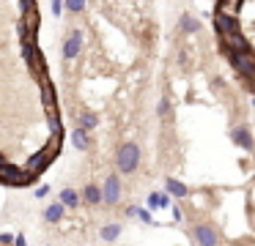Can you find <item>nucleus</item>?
I'll return each mask as SVG.
<instances>
[{"instance_id": "f03ea898", "label": "nucleus", "mask_w": 255, "mask_h": 246, "mask_svg": "<svg viewBox=\"0 0 255 246\" xmlns=\"http://www.w3.org/2000/svg\"><path fill=\"white\" fill-rule=\"evenodd\" d=\"M228 52V60H231V66L239 71L242 77H247V80H253L255 77V60L253 55H244V52H231V49H225Z\"/></svg>"}, {"instance_id": "39448f33", "label": "nucleus", "mask_w": 255, "mask_h": 246, "mask_svg": "<svg viewBox=\"0 0 255 246\" xmlns=\"http://www.w3.org/2000/svg\"><path fill=\"white\" fill-rule=\"evenodd\" d=\"M222 49H231V52H244V55H253V47H250V41L242 36V30L222 36Z\"/></svg>"}, {"instance_id": "423d86ee", "label": "nucleus", "mask_w": 255, "mask_h": 246, "mask_svg": "<svg viewBox=\"0 0 255 246\" xmlns=\"http://www.w3.org/2000/svg\"><path fill=\"white\" fill-rule=\"evenodd\" d=\"M80 49H83V33L74 27V30L66 36V41H63V60H66V63H72V60L80 55Z\"/></svg>"}, {"instance_id": "393cba45", "label": "nucleus", "mask_w": 255, "mask_h": 246, "mask_svg": "<svg viewBox=\"0 0 255 246\" xmlns=\"http://www.w3.org/2000/svg\"><path fill=\"white\" fill-rule=\"evenodd\" d=\"M0 244H14V235L11 233H0Z\"/></svg>"}, {"instance_id": "0eeeda50", "label": "nucleus", "mask_w": 255, "mask_h": 246, "mask_svg": "<svg viewBox=\"0 0 255 246\" xmlns=\"http://www.w3.org/2000/svg\"><path fill=\"white\" fill-rule=\"evenodd\" d=\"M192 235H195V241H198V246H217V230L206 222L195 224Z\"/></svg>"}, {"instance_id": "4be33fe9", "label": "nucleus", "mask_w": 255, "mask_h": 246, "mask_svg": "<svg viewBox=\"0 0 255 246\" xmlns=\"http://www.w3.org/2000/svg\"><path fill=\"white\" fill-rule=\"evenodd\" d=\"M22 3V14H30V11H36V0H19Z\"/></svg>"}, {"instance_id": "f3484780", "label": "nucleus", "mask_w": 255, "mask_h": 246, "mask_svg": "<svg viewBox=\"0 0 255 246\" xmlns=\"http://www.w3.org/2000/svg\"><path fill=\"white\" fill-rule=\"evenodd\" d=\"M96 126H99V118H96L94 112H83V115H80V129H83V131H94Z\"/></svg>"}, {"instance_id": "7ed1b4c3", "label": "nucleus", "mask_w": 255, "mask_h": 246, "mask_svg": "<svg viewBox=\"0 0 255 246\" xmlns=\"http://www.w3.org/2000/svg\"><path fill=\"white\" fill-rule=\"evenodd\" d=\"M99 194H102V202H105L107 208L116 205L118 197H121V180H118V175H107L102 189H99Z\"/></svg>"}, {"instance_id": "f8f14e48", "label": "nucleus", "mask_w": 255, "mask_h": 246, "mask_svg": "<svg viewBox=\"0 0 255 246\" xmlns=\"http://www.w3.org/2000/svg\"><path fill=\"white\" fill-rule=\"evenodd\" d=\"M121 230H124V224L121 222H110V224H102V230H99V235H102V241H116L118 235H121Z\"/></svg>"}, {"instance_id": "dca6fc26", "label": "nucleus", "mask_w": 255, "mask_h": 246, "mask_svg": "<svg viewBox=\"0 0 255 246\" xmlns=\"http://www.w3.org/2000/svg\"><path fill=\"white\" fill-rule=\"evenodd\" d=\"M170 205V197L165 191H151L148 194V208H167Z\"/></svg>"}, {"instance_id": "9b49d317", "label": "nucleus", "mask_w": 255, "mask_h": 246, "mask_svg": "<svg viewBox=\"0 0 255 246\" xmlns=\"http://www.w3.org/2000/svg\"><path fill=\"white\" fill-rule=\"evenodd\" d=\"M80 200H83L85 205H99V202H102L99 186H96V183H88V186L83 189V194H80Z\"/></svg>"}, {"instance_id": "9d476101", "label": "nucleus", "mask_w": 255, "mask_h": 246, "mask_svg": "<svg viewBox=\"0 0 255 246\" xmlns=\"http://www.w3.org/2000/svg\"><path fill=\"white\" fill-rule=\"evenodd\" d=\"M58 202H61L63 208H77V205H80V191L72 189V186H66V189H61Z\"/></svg>"}, {"instance_id": "cd10ccee", "label": "nucleus", "mask_w": 255, "mask_h": 246, "mask_svg": "<svg viewBox=\"0 0 255 246\" xmlns=\"http://www.w3.org/2000/svg\"><path fill=\"white\" fill-rule=\"evenodd\" d=\"M14 244H17V246H28V244H25V235H17V238H14Z\"/></svg>"}, {"instance_id": "a211bd4d", "label": "nucleus", "mask_w": 255, "mask_h": 246, "mask_svg": "<svg viewBox=\"0 0 255 246\" xmlns=\"http://www.w3.org/2000/svg\"><path fill=\"white\" fill-rule=\"evenodd\" d=\"M178 25H181L184 33H198L200 30V22L195 19V16H189V14H181V22H178Z\"/></svg>"}, {"instance_id": "5701e85b", "label": "nucleus", "mask_w": 255, "mask_h": 246, "mask_svg": "<svg viewBox=\"0 0 255 246\" xmlns=\"http://www.w3.org/2000/svg\"><path fill=\"white\" fill-rule=\"evenodd\" d=\"M167 109H170V104H167V98H162V101H159V107H156L159 118H165V115H167Z\"/></svg>"}, {"instance_id": "6e6552de", "label": "nucleus", "mask_w": 255, "mask_h": 246, "mask_svg": "<svg viewBox=\"0 0 255 246\" xmlns=\"http://www.w3.org/2000/svg\"><path fill=\"white\" fill-rule=\"evenodd\" d=\"M214 27L220 36H228V33H236L239 30V19L233 14H225V11H217L214 14Z\"/></svg>"}, {"instance_id": "c85d7f7f", "label": "nucleus", "mask_w": 255, "mask_h": 246, "mask_svg": "<svg viewBox=\"0 0 255 246\" xmlns=\"http://www.w3.org/2000/svg\"><path fill=\"white\" fill-rule=\"evenodd\" d=\"M233 3H236V5H233V8H239V5H242V3H244V0H233Z\"/></svg>"}, {"instance_id": "bb28decb", "label": "nucleus", "mask_w": 255, "mask_h": 246, "mask_svg": "<svg viewBox=\"0 0 255 246\" xmlns=\"http://www.w3.org/2000/svg\"><path fill=\"white\" fill-rule=\"evenodd\" d=\"M127 216H129V219L137 216V205H129V208H127Z\"/></svg>"}, {"instance_id": "b1692460", "label": "nucleus", "mask_w": 255, "mask_h": 246, "mask_svg": "<svg viewBox=\"0 0 255 246\" xmlns=\"http://www.w3.org/2000/svg\"><path fill=\"white\" fill-rule=\"evenodd\" d=\"M52 14H55V16L63 14V0H52Z\"/></svg>"}, {"instance_id": "4468645a", "label": "nucleus", "mask_w": 255, "mask_h": 246, "mask_svg": "<svg viewBox=\"0 0 255 246\" xmlns=\"http://www.w3.org/2000/svg\"><path fill=\"white\" fill-rule=\"evenodd\" d=\"M63 211H66V208H63L61 202H50V205L44 208V219H47L50 224H58V222L63 219Z\"/></svg>"}, {"instance_id": "f257e3e1", "label": "nucleus", "mask_w": 255, "mask_h": 246, "mask_svg": "<svg viewBox=\"0 0 255 246\" xmlns=\"http://www.w3.org/2000/svg\"><path fill=\"white\" fill-rule=\"evenodd\" d=\"M140 156H143V153H140L137 142H124L116 153V169L121 175H132L134 169L140 167Z\"/></svg>"}, {"instance_id": "20e7f679", "label": "nucleus", "mask_w": 255, "mask_h": 246, "mask_svg": "<svg viewBox=\"0 0 255 246\" xmlns=\"http://www.w3.org/2000/svg\"><path fill=\"white\" fill-rule=\"evenodd\" d=\"M39 80H41V104H44L47 115H55V112H58V101H55V85L50 82V77H47V74H41Z\"/></svg>"}, {"instance_id": "412c9836", "label": "nucleus", "mask_w": 255, "mask_h": 246, "mask_svg": "<svg viewBox=\"0 0 255 246\" xmlns=\"http://www.w3.org/2000/svg\"><path fill=\"white\" fill-rule=\"evenodd\" d=\"M137 219L145 224H154V219H151V211H145V208H137Z\"/></svg>"}, {"instance_id": "1a4fd4ad", "label": "nucleus", "mask_w": 255, "mask_h": 246, "mask_svg": "<svg viewBox=\"0 0 255 246\" xmlns=\"http://www.w3.org/2000/svg\"><path fill=\"white\" fill-rule=\"evenodd\" d=\"M231 140L236 142L239 148H244V151H253V134H250L247 126H233V129H231Z\"/></svg>"}, {"instance_id": "a878e982", "label": "nucleus", "mask_w": 255, "mask_h": 246, "mask_svg": "<svg viewBox=\"0 0 255 246\" xmlns=\"http://www.w3.org/2000/svg\"><path fill=\"white\" fill-rule=\"evenodd\" d=\"M47 194H50V186H39V189H36V197H39V200L47 197Z\"/></svg>"}, {"instance_id": "2eb2a0df", "label": "nucleus", "mask_w": 255, "mask_h": 246, "mask_svg": "<svg viewBox=\"0 0 255 246\" xmlns=\"http://www.w3.org/2000/svg\"><path fill=\"white\" fill-rule=\"evenodd\" d=\"M72 142H74V148H77V151H88V148H91L88 131H83V129L77 126V129H74V134H72Z\"/></svg>"}, {"instance_id": "aec40b11", "label": "nucleus", "mask_w": 255, "mask_h": 246, "mask_svg": "<svg viewBox=\"0 0 255 246\" xmlns=\"http://www.w3.org/2000/svg\"><path fill=\"white\" fill-rule=\"evenodd\" d=\"M63 8H69L72 14H80L85 8V0H63Z\"/></svg>"}, {"instance_id": "ddd939ff", "label": "nucleus", "mask_w": 255, "mask_h": 246, "mask_svg": "<svg viewBox=\"0 0 255 246\" xmlns=\"http://www.w3.org/2000/svg\"><path fill=\"white\" fill-rule=\"evenodd\" d=\"M165 194H167V197H178V200H181V197H187V194H189V189L181 183V180L167 178V183H165Z\"/></svg>"}, {"instance_id": "6ab92c4d", "label": "nucleus", "mask_w": 255, "mask_h": 246, "mask_svg": "<svg viewBox=\"0 0 255 246\" xmlns=\"http://www.w3.org/2000/svg\"><path fill=\"white\" fill-rule=\"evenodd\" d=\"M47 123H50V131H52V134H63V126H61L58 112H55V115H47Z\"/></svg>"}]
</instances>
